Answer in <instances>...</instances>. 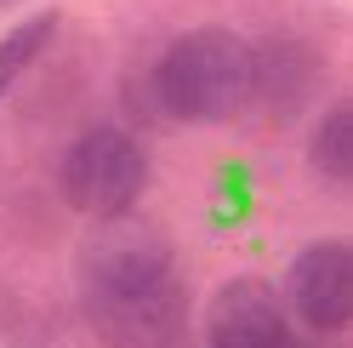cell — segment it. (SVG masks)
<instances>
[{
  "label": "cell",
  "instance_id": "cell-8",
  "mask_svg": "<svg viewBox=\"0 0 353 348\" xmlns=\"http://www.w3.org/2000/svg\"><path fill=\"white\" fill-rule=\"evenodd\" d=\"M314 166L330 183H353V103H336L314 132Z\"/></svg>",
  "mask_w": 353,
  "mask_h": 348
},
{
  "label": "cell",
  "instance_id": "cell-4",
  "mask_svg": "<svg viewBox=\"0 0 353 348\" xmlns=\"http://www.w3.org/2000/svg\"><path fill=\"white\" fill-rule=\"evenodd\" d=\"M291 314L307 331H342L353 320V251L342 240H314L291 263Z\"/></svg>",
  "mask_w": 353,
  "mask_h": 348
},
{
  "label": "cell",
  "instance_id": "cell-6",
  "mask_svg": "<svg viewBox=\"0 0 353 348\" xmlns=\"http://www.w3.org/2000/svg\"><path fill=\"white\" fill-rule=\"evenodd\" d=\"M285 331H291V314H285L279 291L256 274L228 280L205 309V342L211 348H268Z\"/></svg>",
  "mask_w": 353,
  "mask_h": 348
},
{
  "label": "cell",
  "instance_id": "cell-3",
  "mask_svg": "<svg viewBox=\"0 0 353 348\" xmlns=\"http://www.w3.org/2000/svg\"><path fill=\"white\" fill-rule=\"evenodd\" d=\"M148 188V155L120 126H85L57 160V194L85 217L137 211Z\"/></svg>",
  "mask_w": 353,
  "mask_h": 348
},
{
  "label": "cell",
  "instance_id": "cell-9",
  "mask_svg": "<svg viewBox=\"0 0 353 348\" xmlns=\"http://www.w3.org/2000/svg\"><path fill=\"white\" fill-rule=\"evenodd\" d=\"M57 23H63L57 12H34V17H23V23H17L6 40H0V92H6V86L23 75L40 52H46V40L57 35Z\"/></svg>",
  "mask_w": 353,
  "mask_h": 348
},
{
  "label": "cell",
  "instance_id": "cell-1",
  "mask_svg": "<svg viewBox=\"0 0 353 348\" xmlns=\"http://www.w3.org/2000/svg\"><path fill=\"white\" fill-rule=\"evenodd\" d=\"M251 46L234 29H188L154 63V103L183 126H223L245 108Z\"/></svg>",
  "mask_w": 353,
  "mask_h": 348
},
{
  "label": "cell",
  "instance_id": "cell-7",
  "mask_svg": "<svg viewBox=\"0 0 353 348\" xmlns=\"http://www.w3.org/2000/svg\"><path fill=\"white\" fill-rule=\"evenodd\" d=\"M319 86V57L291 35H274L251 46V92H245V108H262L274 120H291L296 108L314 97Z\"/></svg>",
  "mask_w": 353,
  "mask_h": 348
},
{
  "label": "cell",
  "instance_id": "cell-10",
  "mask_svg": "<svg viewBox=\"0 0 353 348\" xmlns=\"http://www.w3.org/2000/svg\"><path fill=\"white\" fill-rule=\"evenodd\" d=\"M268 348H307V342H302L296 331H285V337H279V342H268Z\"/></svg>",
  "mask_w": 353,
  "mask_h": 348
},
{
  "label": "cell",
  "instance_id": "cell-2",
  "mask_svg": "<svg viewBox=\"0 0 353 348\" xmlns=\"http://www.w3.org/2000/svg\"><path fill=\"white\" fill-rule=\"evenodd\" d=\"M74 269H80V297L92 309V302L137 297L176 280V251L148 217L120 211V217H97V229L80 240Z\"/></svg>",
  "mask_w": 353,
  "mask_h": 348
},
{
  "label": "cell",
  "instance_id": "cell-5",
  "mask_svg": "<svg viewBox=\"0 0 353 348\" xmlns=\"http://www.w3.org/2000/svg\"><path fill=\"white\" fill-rule=\"evenodd\" d=\"M85 320L108 348H176L183 320H188V297H183V280H165V286L137 291V297L92 302Z\"/></svg>",
  "mask_w": 353,
  "mask_h": 348
}]
</instances>
